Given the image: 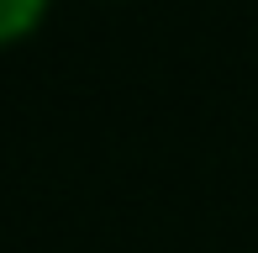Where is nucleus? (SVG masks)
<instances>
[{
	"label": "nucleus",
	"instance_id": "f257e3e1",
	"mask_svg": "<svg viewBox=\"0 0 258 253\" xmlns=\"http://www.w3.org/2000/svg\"><path fill=\"white\" fill-rule=\"evenodd\" d=\"M48 6L53 0H0V48L32 37L42 27V16H48Z\"/></svg>",
	"mask_w": 258,
	"mask_h": 253
}]
</instances>
